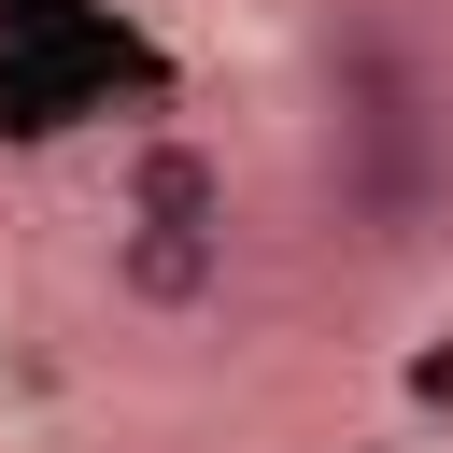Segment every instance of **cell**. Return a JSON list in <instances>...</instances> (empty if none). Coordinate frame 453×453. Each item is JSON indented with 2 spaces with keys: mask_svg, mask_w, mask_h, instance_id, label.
<instances>
[{
  "mask_svg": "<svg viewBox=\"0 0 453 453\" xmlns=\"http://www.w3.org/2000/svg\"><path fill=\"white\" fill-rule=\"evenodd\" d=\"M99 283H113V311H142V326H198V311L226 297V241H170V226H99Z\"/></svg>",
  "mask_w": 453,
  "mask_h": 453,
  "instance_id": "2",
  "label": "cell"
},
{
  "mask_svg": "<svg viewBox=\"0 0 453 453\" xmlns=\"http://www.w3.org/2000/svg\"><path fill=\"white\" fill-rule=\"evenodd\" d=\"M99 212H113V226H170V241H226V226H241V170H226V142H198V127H142V142H113Z\"/></svg>",
  "mask_w": 453,
  "mask_h": 453,
  "instance_id": "1",
  "label": "cell"
}]
</instances>
